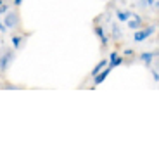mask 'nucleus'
<instances>
[{
    "mask_svg": "<svg viewBox=\"0 0 159 154\" xmlns=\"http://www.w3.org/2000/svg\"><path fill=\"white\" fill-rule=\"evenodd\" d=\"M156 30H157V26H156V24H151V26H147V28L142 26L140 30H135V33H133V36H131V38H133V42H135V44H143L145 40H149L152 35H154Z\"/></svg>",
    "mask_w": 159,
    "mask_h": 154,
    "instance_id": "nucleus-3",
    "label": "nucleus"
},
{
    "mask_svg": "<svg viewBox=\"0 0 159 154\" xmlns=\"http://www.w3.org/2000/svg\"><path fill=\"white\" fill-rule=\"evenodd\" d=\"M28 38H30V33H14V35L11 36V44H12V49L14 50H23L24 49V45H26V42H28Z\"/></svg>",
    "mask_w": 159,
    "mask_h": 154,
    "instance_id": "nucleus-5",
    "label": "nucleus"
},
{
    "mask_svg": "<svg viewBox=\"0 0 159 154\" xmlns=\"http://www.w3.org/2000/svg\"><path fill=\"white\" fill-rule=\"evenodd\" d=\"M4 24H5V28L7 30H16L17 26H21V17H19V12H17V9L14 7V9H11V11H7L4 14Z\"/></svg>",
    "mask_w": 159,
    "mask_h": 154,
    "instance_id": "nucleus-2",
    "label": "nucleus"
},
{
    "mask_svg": "<svg viewBox=\"0 0 159 154\" xmlns=\"http://www.w3.org/2000/svg\"><path fill=\"white\" fill-rule=\"evenodd\" d=\"M109 38L114 40V42H121L123 40V30L118 23H112L111 24V33H109Z\"/></svg>",
    "mask_w": 159,
    "mask_h": 154,
    "instance_id": "nucleus-11",
    "label": "nucleus"
},
{
    "mask_svg": "<svg viewBox=\"0 0 159 154\" xmlns=\"http://www.w3.org/2000/svg\"><path fill=\"white\" fill-rule=\"evenodd\" d=\"M93 33H95V36L100 40L102 50H107V49H109V42H111V38H109V33L106 31V28L95 23V26H93Z\"/></svg>",
    "mask_w": 159,
    "mask_h": 154,
    "instance_id": "nucleus-4",
    "label": "nucleus"
},
{
    "mask_svg": "<svg viewBox=\"0 0 159 154\" xmlns=\"http://www.w3.org/2000/svg\"><path fill=\"white\" fill-rule=\"evenodd\" d=\"M131 14H133V11H130V9L114 7V16H116V21H118V23H126L131 17Z\"/></svg>",
    "mask_w": 159,
    "mask_h": 154,
    "instance_id": "nucleus-9",
    "label": "nucleus"
},
{
    "mask_svg": "<svg viewBox=\"0 0 159 154\" xmlns=\"http://www.w3.org/2000/svg\"><path fill=\"white\" fill-rule=\"evenodd\" d=\"M4 2H5V0H0V5H2V4H4Z\"/></svg>",
    "mask_w": 159,
    "mask_h": 154,
    "instance_id": "nucleus-20",
    "label": "nucleus"
},
{
    "mask_svg": "<svg viewBox=\"0 0 159 154\" xmlns=\"http://www.w3.org/2000/svg\"><path fill=\"white\" fill-rule=\"evenodd\" d=\"M156 57H157V52H156V50H151V52L145 50V52H142V54L139 55V61H140V63H142L145 68H151L152 64L156 63Z\"/></svg>",
    "mask_w": 159,
    "mask_h": 154,
    "instance_id": "nucleus-6",
    "label": "nucleus"
},
{
    "mask_svg": "<svg viewBox=\"0 0 159 154\" xmlns=\"http://www.w3.org/2000/svg\"><path fill=\"white\" fill-rule=\"evenodd\" d=\"M21 5H23V0H12V7H21Z\"/></svg>",
    "mask_w": 159,
    "mask_h": 154,
    "instance_id": "nucleus-19",
    "label": "nucleus"
},
{
    "mask_svg": "<svg viewBox=\"0 0 159 154\" xmlns=\"http://www.w3.org/2000/svg\"><path fill=\"white\" fill-rule=\"evenodd\" d=\"M126 26H128V30H131V31H135V30H140V28L143 26V19L137 14V12H133L131 14V17L126 21Z\"/></svg>",
    "mask_w": 159,
    "mask_h": 154,
    "instance_id": "nucleus-8",
    "label": "nucleus"
},
{
    "mask_svg": "<svg viewBox=\"0 0 159 154\" xmlns=\"http://www.w3.org/2000/svg\"><path fill=\"white\" fill-rule=\"evenodd\" d=\"M137 7L139 9H143V11H145V9H149V4H147V0H137Z\"/></svg>",
    "mask_w": 159,
    "mask_h": 154,
    "instance_id": "nucleus-14",
    "label": "nucleus"
},
{
    "mask_svg": "<svg viewBox=\"0 0 159 154\" xmlns=\"http://www.w3.org/2000/svg\"><path fill=\"white\" fill-rule=\"evenodd\" d=\"M149 69H151V73H152V80H154V82H159V71L157 69H156V68H149Z\"/></svg>",
    "mask_w": 159,
    "mask_h": 154,
    "instance_id": "nucleus-16",
    "label": "nucleus"
},
{
    "mask_svg": "<svg viewBox=\"0 0 159 154\" xmlns=\"http://www.w3.org/2000/svg\"><path fill=\"white\" fill-rule=\"evenodd\" d=\"M125 55H126V57H133V55H135V50H133V49H125ZM126 57H125V59H126Z\"/></svg>",
    "mask_w": 159,
    "mask_h": 154,
    "instance_id": "nucleus-17",
    "label": "nucleus"
},
{
    "mask_svg": "<svg viewBox=\"0 0 159 154\" xmlns=\"http://www.w3.org/2000/svg\"><path fill=\"white\" fill-rule=\"evenodd\" d=\"M111 71H112V68H111V66H106L102 71L99 73V75L93 76V78H92V80H93V87H99L102 82H106V78L109 76V73H111Z\"/></svg>",
    "mask_w": 159,
    "mask_h": 154,
    "instance_id": "nucleus-10",
    "label": "nucleus"
},
{
    "mask_svg": "<svg viewBox=\"0 0 159 154\" xmlns=\"http://www.w3.org/2000/svg\"><path fill=\"white\" fill-rule=\"evenodd\" d=\"M147 4H149V9H152V11H157L159 0H147Z\"/></svg>",
    "mask_w": 159,
    "mask_h": 154,
    "instance_id": "nucleus-15",
    "label": "nucleus"
},
{
    "mask_svg": "<svg viewBox=\"0 0 159 154\" xmlns=\"http://www.w3.org/2000/svg\"><path fill=\"white\" fill-rule=\"evenodd\" d=\"M16 61V50L9 47L0 49V75L7 73V69L11 68V64Z\"/></svg>",
    "mask_w": 159,
    "mask_h": 154,
    "instance_id": "nucleus-1",
    "label": "nucleus"
},
{
    "mask_svg": "<svg viewBox=\"0 0 159 154\" xmlns=\"http://www.w3.org/2000/svg\"><path fill=\"white\" fill-rule=\"evenodd\" d=\"M12 9V4H7V2H4V4L0 5V16H4L7 11H11Z\"/></svg>",
    "mask_w": 159,
    "mask_h": 154,
    "instance_id": "nucleus-13",
    "label": "nucleus"
},
{
    "mask_svg": "<svg viewBox=\"0 0 159 154\" xmlns=\"http://www.w3.org/2000/svg\"><path fill=\"white\" fill-rule=\"evenodd\" d=\"M106 66H107V59H102V61H99V63L95 64V68H93V69L90 71V78H93L95 75H99V73L102 71V69H104Z\"/></svg>",
    "mask_w": 159,
    "mask_h": 154,
    "instance_id": "nucleus-12",
    "label": "nucleus"
},
{
    "mask_svg": "<svg viewBox=\"0 0 159 154\" xmlns=\"http://www.w3.org/2000/svg\"><path fill=\"white\" fill-rule=\"evenodd\" d=\"M9 30L5 28V24H4V21H2V16H0V33H7Z\"/></svg>",
    "mask_w": 159,
    "mask_h": 154,
    "instance_id": "nucleus-18",
    "label": "nucleus"
},
{
    "mask_svg": "<svg viewBox=\"0 0 159 154\" xmlns=\"http://www.w3.org/2000/svg\"><path fill=\"white\" fill-rule=\"evenodd\" d=\"M125 64V57L121 54H119L118 50H112L111 54H109V59H107V66H111L112 69L118 66H123Z\"/></svg>",
    "mask_w": 159,
    "mask_h": 154,
    "instance_id": "nucleus-7",
    "label": "nucleus"
}]
</instances>
